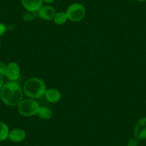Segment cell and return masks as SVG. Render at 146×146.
<instances>
[{"label": "cell", "mask_w": 146, "mask_h": 146, "mask_svg": "<svg viewBox=\"0 0 146 146\" xmlns=\"http://www.w3.org/2000/svg\"><path fill=\"white\" fill-rule=\"evenodd\" d=\"M0 98L9 106H17L23 99V91L20 85L16 81H9L4 84L0 90Z\"/></svg>", "instance_id": "obj_1"}, {"label": "cell", "mask_w": 146, "mask_h": 146, "mask_svg": "<svg viewBox=\"0 0 146 146\" xmlns=\"http://www.w3.org/2000/svg\"><path fill=\"white\" fill-rule=\"evenodd\" d=\"M23 90L25 95L31 99H40L44 96L47 91L45 83L42 80L32 78L27 80L24 84Z\"/></svg>", "instance_id": "obj_2"}, {"label": "cell", "mask_w": 146, "mask_h": 146, "mask_svg": "<svg viewBox=\"0 0 146 146\" xmlns=\"http://www.w3.org/2000/svg\"><path fill=\"white\" fill-rule=\"evenodd\" d=\"M40 106L39 103L34 99H27L22 100L18 105V112L25 117L37 115Z\"/></svg>", "instance_id": "obj_3"}, {"label": "cell", "mask_w": 146, "mask_h": 146, "mask_svg": "<svg viewBox=\"0 0 146 146\" xmlns=\"http://www.w3.org/2000/svg\"><path fill=\"white\" fill-rule=\"evenodd\" d=\"M65 12L69 20L76 22L83 19L86 11L85 7L79 3H74L67 7Z\"/></svg>", "instance_id": "obj_4"}, {"label": "cell", "mask_w": 146, "mask_h": 146, "mask_svg": "<svg viewBox=\"0 0 146 146\" xmlns=\"http://www.w3.org/2000/svg\"><path fill=\"white\" fill-rule=\"evenodd\" d=\"M20 76V67L17 62H12L7 64L6 76L9 81H17Z\"/></svg>", "instance_id": "obj_5"}, {"label": "cell", "mask_w": 146, "mask_h": 146, "mask_svg": "<svg viewBox=\"0 0 146 146\" xmlns=\"http://www.w3.org/2000/svg\"><path fill=\"white\" fill-rule=\"evenodd\" d=\"M134 135L139 140L146 139V117L138 120L134 128Z\"/></svg>", "instance_id": "obj_6"}, {"label": "cell", "mask_w": 146, "mask_h": 146, "mask_svg": "<svg viewBox=\"0 0 146 146\" xmlns=\"http://www.w3.org/2000/svg\"><path fill=\"white\" fill-rule=\"evenodd\" d=\"M56 12L54 7L49 5L42 6L37 12V15L40 18L44 20H51L54 18Z\"/></svg>", "instance_id": "obj_7"}, {"label": "cell", "mask_w": 146, "mask_h": 146, "mask_svg": "<svg viewBox=\"0 0 146 146\" xmlns=\"http://www.w3.org/2000/svg\"><path fill=\"white\" fill-rule=\"evenodd\" d=\"M27 133L25 130L21 128H16L9 131L8 139L13 143H20L26 138Z\"/></svg>", "instance_id": "obj_8"}, {"label": "cell", "mask_w": 146, "mask_h": 146, "mask_svg": "<svg viewBox=\"0 0 146 146\" xmlns=\"http://www.w3.org/2000/svg\"><path fill=\"white\" fill-rule=\"evenodd\" d=\"M22 3L27 11L38 12L42 7L43 0H22Z\"/></svg>", "instance_id": "obj_9"}, {"label": "cell", "mask_w": 146, "mask_h": 146, "mask_svg": "<svg viewBox=\"0 0 146 146\" xmlns=\"http://www.w3.org/2000/svg\"><path fill=\"white\" fill-rule=\"evenodd\" d=\"M44 96H45L46 100L50 103H57L61 99L60 92L54 88L47 90Z\"/></svg>", "instance_id": "obj_10"}, {"label": "cell", "mask_w": 146, "mask_h": 146, "mask_svg": "<svg viewBox=\"0 0 146 146\" xmlns=\"http://www.w3.org/2000/svg\"><path fill=\"white\" fill-rule=\"evenodd\" d=\"M37 115L42 120H47L51 118L52 115V113L51 110L49 109L48 108L40 107L38 110V113H37Z\"/></svg>", "instance_id": "obj_11"}, {"label": "cell", "mask_w": 146, "mask_h": 146, "mask_svg": "<svg viewBox=\"0 0 146 146\" xmlns=\"http://www.w3.org/2000/svg\"><path fill=\"white\" fill-rule=\"evenodd\" d=\"M53 19H54V23L57 24V25H62L66 23V22L67 21L68 18H67L66 12H59L55 14Z\"/></svg>", "instance_id": "obj_12"}, {"label": "cell", "mask_w": 146, "mask_h": 146, "mask_svg": "<svg viewBox=\"0 0 146 146\" xmlns=\"http://www.w3.org/2000/svg\"><path fill=\"white\" fill-rule=\"evenodd\" d=\"M9 134V130L7 125L0 121V141H5L8 139Z\"/></svg>", "instance_id": "obj_13"}, {"label": "cell", "mask_w": 146, "mask_h": 146, "mask_svg": "<svg viewBox=\"0 0 146 146\" xmlns=\"http://www.w3.org/2000/svg\"><path fill=\"white\" fill-rule=\"evenodd\" d=\"M37 16H38L37 12H30V11H27V12L24 14L23 17H22V19L25 22H31V21L35 20Z\"/></svg>", "instance_id": "obj_14"}, {"label": "cell", "mask_w": 146, "mask_h": 146, "mask_svg": "<svg viewBox=\"0 0 146 146\" xmlns=\"http://www.w3.org/2000/svg\"><path fill=\"white\" fill-rule=\"evenodd\" d=\"M7 68V64L3 62H0V75L2 76H6Z\"/></svg>", "instance_id": "obj_15"}, {"label": "cell", "mask_w": 146, "mask_h": 146, "mask_svg": "<svg viewBox=\"0 0 146 146\" xmlns=\"http://www.w3.org/2000/svg\"><path fill=\"white\" fill-rule=\"evenodd\" d=\"M139 144V139L136 137H132L131 139L129 140L127 142V146H138Z\"/></svg>", "instance_id": "obj_16"}, {"label": "cell", "mask_w": 146, "mask_h": 146, "mask_svg": "<svg viewBox=\"0 0 146 146\" xmlns=\"http://www.w3.org/2000/svg\"><path fill=\"white\" fill-rule=\"evenodd\" d=\"M7 27L4 24L0 23V36H2L6 32Z\"/></svg>", "instance_id": "obj_17"}, {"label": "cell", "mask_w": 146, "mask_h": 146, "mask_svg": "<svg viewBox=\"0 0 146 146\" xmlns=\"http://www.w3.org/2000/svg\"><path fill=\"white\" fill-rule=\"evenodd\" d=\"M3 85H4L3 76L0 75V90L2 89V87H3Z\"/></svg>", "instance_id": "obj_18"}, {"label": "cell", "mask_w": 146, "mask_h": 146, "mask_svg": "<svg viewBox=\"0 0 146 146\" xmlns=\"http://www.w3.org/2000/svg\"><path fill=\"white\" fill-rule=\"evenodd\" d=\"M43 2L47 4H52L54 2V0H43Z\"/></svg>", "instance_id": "obj_19"}, {"label": "cell", "mask_w": 146, "mask_h": 146, "mask_svg": "<svg viewBox=\"0 0 146 146\" xmlns=\"http://www.w3.org/2000/svg\"><path fill=\"white\" fill-rule=\"evenodd\" d=\"M135 1H137V2H145L146 0H135Z\"/></svg>", "instance_id": "obj_20"}, {"label": "cell", "mask_w": 146, "mask_h": 146, "mask_svg": "<svg viewBox=\"0 0 146 146\" xmlns=\"http://www.w3.org/2000/svg\"><path fill=\"white\" fill-rule=\"evenodd\" d=\"M0 44H1V42H0Z\"/></svg>", "instance_id": "obj_21"}]
</instances>
